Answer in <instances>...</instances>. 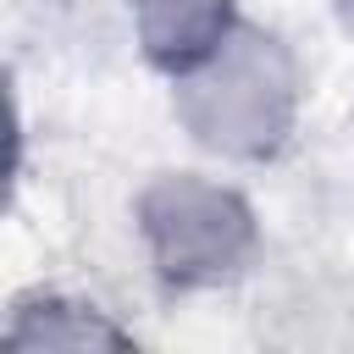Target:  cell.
<instances>
[{
    "instance_id": "cell-3",
    "label": "cell",
    "mask_w": 354,
    "mask_h": 354,
    "mask_svg": "<svg viewBox=\"0 0 354 354\" xmlns=\"http://www.w3.org/2000/svg\"><path fill=\"white\" fill-rule=\"evenodd\" d=\"M127 11H133V33H138L144 61L160 66L166 77L205 61L243 22L238 0H127Z\"/></svg>"
},
{
    "instance_id": "cell-2",
    "label": "cell",
    "mask_w": 354,
    "mask_h": 354,
    "mask_svg": "<svg viewBox=\"0 0 354 354\" xmlns=\"http://www.w3.org/2000/svg\"><path fill=\"white\" fill-rule=\"evenodd\" d=\"M133 227L155 277L188 293L232 282L260 243L249 199L210 171H155L133 199Z\"/></svg>"
},
{
    "instance_id": "cell-1",
    "label": "cell",
    "mask_w": 354,
    "mask_h": 354,
    "mask_svg": "<svg viewBox=\"0 0 354 354\" xmlns=\"http://www.w3.org/2000/svg\"><path fill=\"white\" fill-rule=\"evenodd\" d=\"M171 83H177L171 111L205 155L232 166H260L293 144L304 88H299V61L277 33L238 22L205 61H194Z\"/></svg>"
},
{
    "instance_id": "cell-4",
    "label": "cell",
    "mask_w": 354,
    "mask_h": 354,
    "mask_svg": "<svg viewBox=\"0 0 354 354\" xmlns=\"http://www.w3.org/2000/svg\"><path fill=\"white\" fill-rule=\"evenodd\" d=\"M6 343L11 348H111V343H127V332L111 326L94 304H77L61 293H33L11 310Z\"/></svg>"
}]
</instances>
